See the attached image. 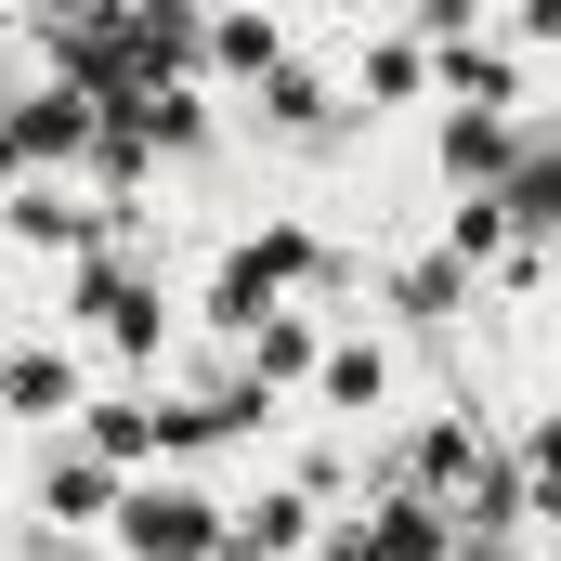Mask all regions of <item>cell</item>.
<instances>
[{
	"mask_svg": "<svg viewBox=\"0 0 561 561\" xmlns=\"http://www.w3.org/2000/svg\"><path fill=\"white\" fill-rule=\"evenodd\" d=\"M105 549L118 561H222L236 549V510H222L209 483L144 470V483H118V510H105Z\"/></svg>",
	"mask_w": 561,
	"mask_h": 561,
	"instance_id": "6da1fadb",
	"label": "cell"
},
{
	"mask_svg": "<svg viewBox=\"0 0 561 561\" xmlns=\"http://www.w3.org/2000/svg\"><path fill=\"white\" fill-rule=\"evenodd\" d=\"M392 405V340L379 327H327L313 353V419H379Z\"/></svg>",
	"mask_w": 561,
	"mask_h": 561,
	"instance_id": "7a4b0ae2",
	"label": "cell"
},
{
	"mask_svg": "<svg viewBox=\"0 0 561 561\" xmlns=\"http://www.w3.org/2000/svg\"><path fill=\"white\" fill-rule=\"evenodd\" d=\"M183 53H196V66H222V79H262V92H275L287 66H300V26H275V13H209Z\"/></svg>",
	"mask_w": 561,
	"mask_h": 561,
	"instance_id": "3957f363",
	"label": "cell"
},
{
	"mask_svg": "<svg viewBox=\"0 0 561 561\" xmlns=\"http://www.w3.org/2000/svg\"><path fill=\"white\" fill-rule=\"evenodd\" d=\"M353 105H431V26H366L353 39Z\"/></svg>",
	"mask_w": 561,
	"mask_h": 561,
	"instance_id": "277c9868",
	"label": "cell"
},
{
	"mask_svg": "<svg viewBox=\"0 0 561 561\" xmlns=\"http://www.w3.org/2000/svg\"><path fill=\"white\" fill-rule=\"evenodd\" d=\"M0 131H13L26 170H53V157H79V144H92V92H79V79H66V92H26V105H0Z\"/></svg>",
	"mask_w": 561,
	"mask_h": 561,
	"instance_id": "5b68a950",
	"label": "cell"
},
{
	"mask_svg": "<svg viewBox=\"0 0 561 561\" xmlns=\"http://www.w3.org/2000/svg\"><path fill=\"white\" fill-rule=\"evenodd\" d=\"M313 353H327V313H300V300H275L249 327V379L262 392H313Z\"/></svg>",
	"mask_w": 561,
	"mask_h": 561,
	"instance_id": "8992f818",
	"label": "cell"
},
{
	"mask_svg": "<svg viewBox=\"0 0 561 561\" xmlns=\"http://www.w3.org/2000/svg\"><path fill=\"white\" fill-rule=\"evenodd\" d=\"M0 405H13V419H79V353H66V340H13Z\"/></svg>",
	"mask_w": 561,
	"mask_h": 561,
	"instance_id": "52a82bcc",
	"label": "cell"
},
{
	"mask_svg": "<svg viewBox=\"0 0 561 561\" xmlns=\"http://www.w3.org/2000/svg\"><path fill=\"white\" fill-rule=\"evenodd\" d=\"M444 170H457V183H510V170H523V131L483 118V105H444Z\"/></svg>",
	"mask_w": 561,
	"mask_h": 561,
	"instance_id": "ba28073f",
	"label": "cell"
},
{
	"mask_svg": "<svg viewBox=\"0 0 561 561\" xmlns=\"http://www.w3.org/2000/svg\"><path fill=\"white\" fill-rule=\"evenodd\" d=\"M300 536H313V483H275V496L236 510V561H287Z\"/></svg>",
	"mask_w": 561,
	"mask_h": 561,
	"instance_id": "9c48e42d",
	"label": "cell"
},
{
	"mask_svg": "<svg viewBox=\"0 0 561 561\" xmlns=\"http://www.w3.org/2000/svg\"><path fill=\"white\" fill-rule=\"evenodd\" d=\"M0 222H13V249H79V236H92V222H79V196H66V183H53V170H26V183H13V209H0Z\"/></svg>",
	"mask_w": 561,
	"mask_h": 561,
	"instance_id": "30bf717a",
	"label": "cell"
},
{
	"mask_svg": "<svg viewBox=\"0 0 561 561\" xmlns=\"http://www.w3.org/2000/svg\"><path fill=\"white\" fill-rule=\"evenodd\" d=\"M39 510H53V523H105V510H118V470L66 444V457H39Z\"/></svg>",
	"mask_w": 561,
	"mask_h": 561,
	"instance_id": "8fae6325",
	"label": "cell"
},
{
	"mask_svg": "<svg viewBox=\"0 0 561 561\" xmlns=\"http://www.w3.org/2000/svg\"><path fill=\"white\" fill-rule=\"evenodd\" d=\"M79 313H105L118 353H157V300H144V287H79Z\"/></svg>",
	"mask_w": 561,
	"mask_h": 561,
	"instance_id": "7c38bea8",
	"label": "cell"
},
{
	"mask_svg": "<svg viewBox=\"0 0 561 561\" xmlns=\"http://www.w3.org/2000/svg\"><path fill=\"white\" fill-rule=\"evenodd\" d=\"M13 183H26V157H13V131H0V196H13Z\"/></svg>",
	"mask_w": 561,
	"mask_h": 561,
	"instance_id": "4fadbf2b",
	"label": "cell"
},
{
	"mask_svg": "<svg viewBox=\"0 0 561 561\" xmlns=\"http://www.w3.org/2000/svg\"><path fill=\"white\" fill-rule=\"evenodd\" d=\"M0 340H13V327H0Z\"/></svg>",
	"mask_w": 561,
	"mask_h": 561,
	"instance_id": "5bb4252c",
	"label": "cell"
},
{
	"mask_svg": "<svg viewBox=\"0 0 561 561\" xmlns=\"http://www.w3.org/2000/svg\"><path fill=\"white\" fill-rule=\"evenodd\" d=\"M0 53H13V39H0Z\"/></svg>",
	"mask_w": 561,
	"mask_h": 561,
	"instance_id": "9a60e30c",
	"label": "cell"
},
{
	"mask_svg": "<svg viewBox=\"0 0 561 561\" xmlns=\"http://www.w3.org/2000/svg\"><path fill=\"white\" fill-rule=\"evenodd\" d=\"M222 561H236V549H222Z\"/></svg>",
	"mask_w": 561,
	"mask_h": 561,
	"instance_id": "2e32d148",
	"label": "cell"
}]
</instances>
